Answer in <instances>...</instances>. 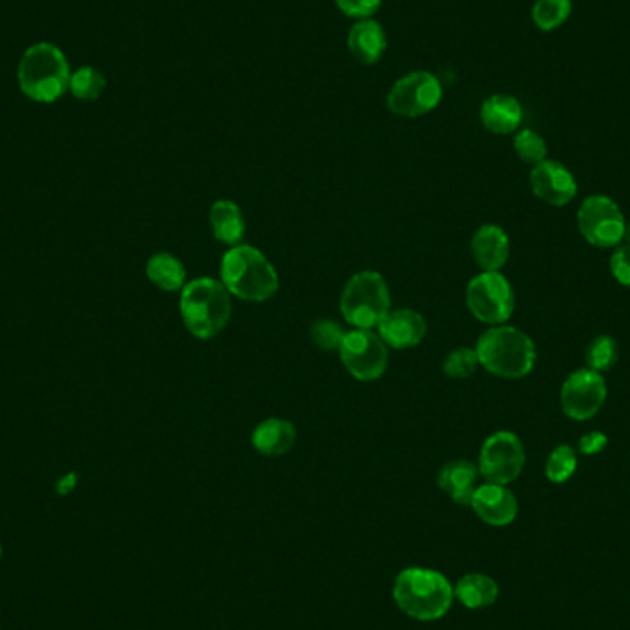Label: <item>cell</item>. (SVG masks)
Returning a JSON list of instances; mask_svg holds the SVG:
<instances>
[{"instance_id": "83f0119b", "label": "cell", "mask_w": 630, "mask_h": 630, "mask_svg": "<svg viewBox=\"0 0 630 630\" xmlns=\"http://www.w3.org/2000/svg\"><path fill=\"white\" fill-rule=\"evenodd\" d=\"M513 146L518 159L526 165L537 166L538 163L548 159V144L540 133L533 130H521L516 133Z\"/></svg>"}, {"instance_id": "7402d4cb", "label": "cell", "mask_w": 630, "mask_h": 630, "mask_svg": "<svg viewBox=\"0 0 630 630\" xmlns=\"http://www.w3.org/2000/svg\"><path fill=\"white\" fill-rule=\"evenodd\" d=\"M454 598L468 610L488 609L498 601V582L485 574H466L455 585Z\"/></svg>"}, {"instance_id": "2e32d148", "label": "cell", "mask_w": 630, "mask_h": 630, "mask_svg": "<svg viewBox=\"0 0 630 630\" xmlns=\"http://www.w3.org/2000/svg\"><path fill=\"white\" fill-rule=\"evenodd\" d=\"M471 249L474 262L483 271H499L509 260V235L499 225H482L472 236Z\"/></svg>"}, {"instance_id": "f1b7e54d", "label": "cell", "mask_w": 630, "mask_h": 630, "mask_svg": "<svg viewBox=\"0 0 630 630\" xmlns=\"http://www.w3.org/2000/svg\"><path fill=\"white\" fill-rule=\"evenodd\" d=\"M477 368H479V360H477L476 349H468V347L455 349L443 360V373L446 379H471Z\"/></svg>"}, {"instance_id": "5b68a950", "label": "cell", "mask_w": 630, "mask_h": 630, "mask_svg": "<svg viewBox=\"0 0 630 630\" xmlns=\"http://www.w3.org/2000/svg\"><path fill=\"white\" fill-rule=\"evenodd\" d=\"M233 296L221 280L202 277L185 285L179 299L183 324L198 340H213L224 332L233 316Z\"/></svg>"}, {"instance_id": "4fadbf2b", "label": "cell", "mask_w": 630, "mask_h": 630, "mask_svg": "<svg viewBox=\"0 0 630 630\" xmlns=\"http://www.w3.org/2000/svg\"><path fill=\"white\" fill-rule=\"evenodd\" d=\"M529 185L535 196L551 207H565L577 196V182L565 165L546 159L533 166Z\"/></svg>"}, {"instance_id": "ba28073f", "label": "cell", "mask_w": 630, "mask_h": 630, "mask_svg": "<svg viewBox=\"0 0 630 630\" xmlns=\"http://www.w3.org/2000/svg\"><path fill=\"white\" fill-rule=\"evenodd\" d=\"M524 466L526 448L516 433L499 430L485 438L477 457V471L485 482L509 485L520 477Z\"/></svg>"}, {"instance_id": "d4e9b609", "label": "cell", "mask_w": 630, "mask_h": 630, "mask_svg": "<svg viewBox=\"0 0 630 630\" xmlns=\"http://www.w3.org/2000/svg\"><path fill=\"white\" fill-rule=\"evenodd\" d=\"M105 87H107V78L96 66H80L71 74L69 91L74 99L93 102V100H99L102 96Z\"/></svg>"}, {"instance_id": "7a4b0ae2", "label": "cell", "mask_w": 630, "mask_h": 630, "mask_svg": "<svg viewBox=\"0 0 630 630\" xmlns=\"http://www.w3.org/2000/svg\"><path fill=\"white\" fill-rule=\"evenodd\" d=\"M393 599L407 618L430 623L448 614L455 599L454 587L441 571L415 566L396 576Z\"/></svg>"}, {"instance_id": "ffe728a7", "label": "cell", "mask_w": 630, "mask_h": 630, "mask_svg": "<svg viewBox=\"0 0 630 630\" xmlns=\"http://www.w3.org/2000/svg\"><path fill=\"white\" fill-rule=\"evenodd\" d=\"M482 124L494 135H509L520 127L524 118L521 104L510 94H493L482 104L479 110Z\"/></svg>"}, {"instance_id": "4316f807", "label": "cell", "mask_w": 630, "mask_h": 630, "mask_svg": "<svg viewBox=\"0 0 630 630\" xmlns=\"http://www.w3.org/2000/svg\"><path fill=\"white\" fill-rule=\"evenodd\" d=\"M577 471V452L570 444H559L546 461V477L555 485L570 482Z\"/></svg>"}, {"instance_id": "44dd1931", "label": "cell", "mask_w": 630, "mask_h": 630, "mask_svg": "<svg viewBox=\"0 0 630 630\" xmlns=\"http://www.w3.org/2000/svg\"><path fill=\"white\" fill-rule=\"evenodd\" d=\"M209 224L214 238L224 246H240L246 238V218L238 204L230 199L214 202L209 210Z\"/></svg>"}, {"instance_id": "5bb4252c", "label": "cell", "mask_w": 630, "mask_h": 630, "mask_svg": "<svg viewBox=\"0 0 630 630\" xmlns=\"http://www.w3.org/2000/svg\"><path fill=\"white\" fill-rule=\"evenodd\" d=\"M471 507L487 526H510L518 516V502L507 485L483 483L472 496Z\"/></svg>"}, {"instance_id": "6da1fadb", "label": "cell", "mask_w": 630, "mask_h": 630, "mask_svg": "<svg viewBox=\"0 0 630 630\" xmlns=\"http://www.w3.org/2000/svg\"><path fill=\"white\" fill-rule=\"evenodd\" d=\"M219 280L230 296L246 302H266L279 291L280 279L273 264L252 246L229 247L219 262Z\"/></svg>"}, {"instance_id": "9a60e30c", "label": "cell", "mask_w": 630, "mask_h": 630, "mask_svg": "<svg viewBox=\"0 0 630 630\" xmlns=\"http://www.w3.org/2000/svg\"><path fill=\"white\" fill-rule=\"evenodd\" d=\"M376 329L385 345L396 351L421 345L427 334L426 319L410 308L390 310Z\"/></svg>"}, {"instance_id": "603a6c76", "label": "cell", "mask_w": 630, "mask_h": 630, "mask_svg": "<svg viewBox=\"0 0 630 630\" xmlns=\"http://www.w3.org/2000/svg\"><path fill=\"white\" fill-rule=\"evenodd\" d=\"M146 277L163 291H182L187 285L185 264L172 252H155L146 262Z\"/></svg>"}, {"instance_id": "52a82bcc", "label": "cell", "mask_w": 630, "mask_h": 630, "mask_svg": "<svg viewBox=\"0 0 630 630\" xmlns=\"http://www.w3.org/2000/svg\"><path fill=\"white\" fill-rule=\"evenodd\" d=\"M466 307L477 321L498 327L515 312V291L499 271H483L466 286Z\"/></svg>"}, {"instance_id": "d6986e66", "label": "cell", "mask_w": 630, "mask_h": 630, "mask_svg": "<svg viewBox=\"0 0 630 630\" xmlns=\"http://www.w3.org/2000/svg\"><path fill=\"white\" fill-rule=\"evenodd\" d=\"M296 443V426L286 419H266L252 430V448L266 457H280V455L288 454Z\"/></svg>"}, {"instance_id": "7c38bea8", "label": "cell", "mask_w": 630, "mask_h": 630, "mask_svg": "<svg viewBox=\"0 0 630 630\" xmlns=\"http://www.w3.org/2000/svg\"><path fill=\"white\" fill-rule=\"evenodd\" d=\"M607 380L592 369H577L560 388V407L566 417L585 422L596 417L607 402Z\"/></svg>"}, {"instance_id": "30bf717a", "label": "cell", "mask_w": 630, "mask_h": 630, "mask_svg": "<svg viewBox=\"0 0 630 630\" xmlns=\"http://www.w3.org/2000/svg\"><path fill=\"white\" fill-rule=\"evenodd\" d=\"M577 225L590 246L610 249L623 241L627 219L614 199L596 194L585 199L577 210Z\"/></svg>"}, {"instance_id": "e0dca14e", "label": "cell", "mask_w": 630, "mask_h": 630, "mask_svg": "<svg viewBox=\"0 0 630 630\" xmlns=\"http://www.w3.org/2000/svg\"><path fill=\"white\" fill-rule=\"evenodd\" d=\"M479 471L472 461H448L441 466L437 474V485L450 499L461 507H471L472 496L476 493Z\"/></svg>"}, {"instance_id": "484cf974", "label": "cell", "mask_w": 630, "mask_h": 630, "mask_svg": "<svg viewBox=\"0 0 630 630\" xmlns=\"http://www.w3.org/2000/svg\"><path fill=\"white\" fill-rule=\"evenodd\" d=\"M620 358V347L612 335H598L588 343L585 351V360L587 368L592 369L596 373H607L614 368Z\"/></svg>"}, {"instance_id": "277c9868", "label": "cell", "mask_w": 630, "mask_h": 630, "mask_svg": "<svg viewBox=\"0 0 630 630\" xmlns=\"http://www.w3.org/2000/svg\"><path fill=\"white\" fill-rule=\"evenodd\" d=\"M476 354L479 365L487 373L505 380L526 379L537 363L535 341L509 324L485 330L477 340Z\"/></svg>"}, {"instance_id": "d6a6232c", "label": "cell", "mask_w": 630, "mask_h": 630, "mask_svg": "<svg viewBox=\"0 0 630 630\" xmlns=\"http://www.w3.org/2000/svg\"><path fill=\"white\" fill-rule=\"evenodd\" d=\"M607 446H609L607 433L598 432V430L585 433V435L579 438V452H581L582 455L601 454Z\"/></svg>"}, {"instance_id": "e575fe53", "label": "cell", "mask_w": 630, "mask_h": 630, "mask_svg": "<svg viewBox=\"0 0 630 630\" xmlns=\"http://www.w3.org/2000/svg\"><path fill=\"white\" fill-rule=\"evenodd\" d=\"M0 555H2V546H0Z\"/></svg>"}, {"instance_id": "4dcf8cb0", "label": "cell", "mask_w": 630, "mask_h": 630, "mask_svg": "<svg viewBox=\"0 0 630 630\" xmlns=\"http://www.w3.org/2000/svg\"><path fill=\"white\" fill-rule=\"evenodd\" d=\"M335 6L347 17L362 21V19H371L380 10L382 0H335Z\"/></svg>"}, {"instance_id": "f546056e", "label": "cell", "mask_w": 630, "mask_h": 630, "mask_svg": "<svg viewBox=\"0 0 630 630\" xmlns=\"http://www.w3.org/2000/svg\"><path fill=\"white\" fill-rule=\"evenodd\" d=\"M345 330L332 319H319L310 329V338L321 351H340L341 343L345 340Z\"/></svg>"}, {"instance_id": "ac0fdd59", "label": "cell", "mask_w": 630, "mask_h": 630, "mask_svg": "<svg viewBox=\"0 0 630 630\" xmlns=\"http://www.w3.org/2000/svg\"><path fill=\"white\" fill-rule=\"evenodd\" d=\"M347 47L351 50L352 58L362 65H374L382 60L388 50V35L379 21L362 19L358 21L349 32Z\"/></svg>"}, {"instance_id": "3957f363", "label": "cell", "mask_w": 630, "mask_h": 630, "mask_svg": "<svg viewBox=\"0 0 630 630\" xmlns=\"http://www.w3.org/2000/svg\"><path fill=\"white\" fill-rule=\"evenodd\" d=\"M71 74L63 50L49 41L28 47L17 66L22 94L38 104H54L60 100L69 91Z\"/></svg>"}, {"instance_id": "8fae6325", "label": "cell", "mask_w": 630, "mask_h": 630, "mask_svg": "<svg viewBox=\"0 0 630 630\" xmlns=\"http://www.w3.org/2000/svg\"><path fill=\"white\" fill-rule=\"evenodd\" d=\"M443 100V85L432 72L413 71L396 80L388 93V110L402 118H419L432 113Z\"/></svg>"}, {"instance_id": "1f68e13d", "label": "cell", "mask_w": 630, "mask_h": 630, "mask_svg": "<svg viewBox=\"0 0 630 630\" xmlns=\"http://www.w3.org/2000/svg\"><path fill=\"white\" fill-rule=\"evenodd\" d=\"M610 273L621 286L630 288V246L616 247V251L610 257Z\"/></svg>"}, {"instance_id": "8992f818", "label": "cell", "mask_w": 630, "mask_h": 630, "mask_svg": "<svg viewBox=\"0 0 630 630\" xmlns=\"http://www.w3.org/2000/svg\"><path fill=\"white\" fill-rule=\"evenodd\" d=\"M391 310L390 286L379 271L352 275L341 291L340 312L354 329L373 330Z\"/></svg>"}, {"instance_id": "836d02e7", "label": "cell", "mask_w": 630, "mask_h": 630, "mask_svg": "<svg viewBox=\"0 0 630 630\" xmlns=\"http://www.w3.org/2000/svg\"><path fill=\"white\" fill-rule=\"evenodd\" d=\"M623 240H626V244H629L630 246V221H627L626 235H623Z\"/></svg>"}, {"instance_id": "cb8c5ba5", "label": "cell", "mask_w": 630, "mask_h": 630, "mask_svg": "<svg viewBox=\"0 0 630 630\" xmlns=\"http://www.w3.org/2000/svg\"><path fill=\"white\" fill-rule=\"evenodd\" d=\"M571 0H537L533 4L531 19L540 32H555L570 19Z\"/></svg>"}, {"instance_id": "9c48e42d", "label": "cell", "mask_w": 630, "mask_h": 630, "mask_svg": "<svg viewBox=\"0 0 630 630\" xmlns=\"http://www.w3.org/2000/svg\"><path fill=\"white\" fill-rule=\"evenodd\" d=\"M338 352L347 373L360 382L380 380L390 368V347L373 330L354 329L347 332Z\"/></svg>"}]
</instances>
